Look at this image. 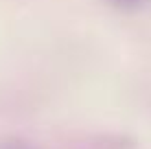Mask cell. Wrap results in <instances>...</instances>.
<instances>
[{"label":"cell","instance_id":"obj_1","mask_svg":"<svg viewBox=\"0 0 151 149\" xmlns=\"http://www.w3.org/2000/svg\"><path fill=\"white\" fill-rule=\"evenodd\" d=\"M116 2H123V4H132V2H138V0H116Z\"/></svg>","mask_w":151,"mask_h":149}]
</instances>
